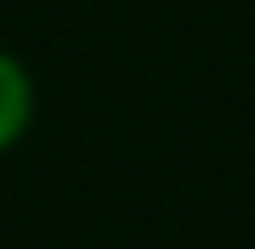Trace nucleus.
<instances>
[{"label": "nucleus", "mask_w": 255, "mask_h": 249, "mask_svg": "<svg viewBox=\"0 0 255 249\" xmlns=\"http://www.w3.org/2000/svg\"><path fill=\"white\" fill-rule=\"evenodd\" d=\"M23 125H28V80L11 57H0V148H11Z\"/></svg>", "instance_id": "f257e3e1"}]
</instances>
